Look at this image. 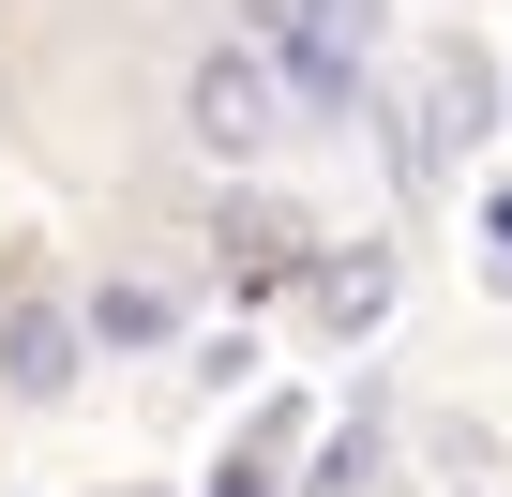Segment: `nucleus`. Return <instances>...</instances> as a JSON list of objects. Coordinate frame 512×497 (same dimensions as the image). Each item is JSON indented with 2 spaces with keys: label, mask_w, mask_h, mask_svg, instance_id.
<instances>
[{
  "label": "nucleus",
  "mask_w": 512,
  "mask_h": 497,
  "mask_svg": "<svg viewBox=\"0 0 512 497\" xmlns=\"http://www.w3.org/2000/svg\"><path fill=\"white\" fill-rule=\"evenodd\" d=\"M196 106H211V136H226V151H256V136H272V91H256L241 61H211V91H196Z\"/></svg>",
  "instance_id": "nucleus-1"
}]
</instances>
